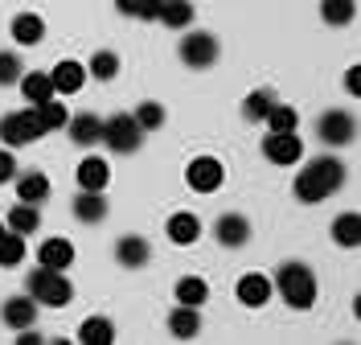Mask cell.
<instances>
[{
	"instance_id": "25",
	"label": "cell",
	"mask_w": 361,
	"mask_h": 345,
	"mask_svg": "<svg viewBox=\"0 0 361 345\" xmlns=\"http://www.w3.org/2000/svg\"><path fill=\"white\" fill-rule=\"evenodd\" d=\"M17 198L42 206L45 198H49V177L45 173H25V177H17Z\"/></svg>"
},
{
	"instance_id": "28",
	"label": "cell",
	"mask_w": 361,
	"mask_h": 345,
	"mask_svg": "<svg viewBox=\"0 0 361 345\" xmlns=\"http://www.w3.org/2000/svg\"><path fill=\"white\" fill-rule=\"evenodd\" d=\"M42 226V214L33 202H21V206L8 210V230H17V234H33V230Z\"/></svg>"
},
{
	"instance_id": "7",
	"label": "cell",
	"mask_w": 361,
	"mask_h": 345,
	"mask_svg": "<svg viewBox=\"0 0 361 345\" xmlns=\"http://www.w3.org/2000/svg\"><path fill=\"white\" fill-rule=\"evenodd\" d=\"M180 62L193 70H205L218 62V37L214 33H185L180 42Z\"/></svg>"
},
{
	"instance_id": "22",
	"label": "cell",
	"mask_w": 361,
	"mask_h": 345,
	"mask_svg": "<svg viewBox=\"0 0 361 345\" xmlns=\"http://www.w3.org/2000/svg\"><path fill=\"white\" fill-rule=\"evenodd\" d=\"M169 238H173L177 247H193V243L202 238V222H197L193 214H173V218H169Z\"/></svg>"
},
{
	"instance_id": "38",
	"label": "cell",
	"mask_w": 361,
	"mask_h": 345,
	"mask_svg": "<svg viewBox=\"0 0 361 345\" xmlns=\"http://www.w3.org/2000/svg\"><path fill=\"white\" fill-rule=\"evenodd\" d=\"M13 177H17V161H13L8 148H0V185H8Z\"/></svg>"
},
{
	"instance_id": "27",
	"label": "cell",
	"mask_w": 361,
	"mask_h": 345,
	"mask_svg": "<svg viewBox=\"0 0 361 345\" xmlns=\"http://www.w3.org/2000/svg\"><path fill=\"white\" fill-rule=\"evenodd\" d=\"M333 243H337V247H349V251L357 247L361 243V218L357 214H341L337 222H333Z\"/></svg>"
},
{
	"instance_id": "31",
	"label": "cell",
	"mask_w": 361,
	"mask_h": 345,
	"mask_svg": "<svg viewBox=\"0 0 361 345\" xmlns=\"http://www.w3.org/2000/svg\"><path fill=\"white\" fill-rule=\"evenodd\" d=\"M263 123H267L271 132H295L300 111H295V107H288V103H271L267 115H263Z\"/></svg>"
},
{
	"instance_id": "39",
	"label": "cell",
	"mask_w": 361,
	"mask_h": 345,
	"mask_svg": "<svg viewBox=\"0 0 361 345\" xmlns=\"http://www.w3.org/2000/svg\"><path fill=\"white\" fill-rule=\"evenodd\" d=\"M345 87H349L353 95H361V66H353L349 74H345Z\"/></svg>"
},
{
	"instance_id": "16",
	"label": "cell",
	"mask_w": 361,
	"mask_h": 345,
	"mask_svg": "<svg viewBox=\"0 0 361 345\" xmlns=\"http://www.w3.org/2000/svg\"><path fill=\"white\" fill-rule=\"evenodd\" d=\"M37 263H42V267H54V272H66L70 263H74L70 238H45L42 247H37Z\"/></svg>"
},
{
	"instance_id": "26",
	"label": "cell",
	"mask_w": 361,
	"mask_h": 345,
	"mask_svg": "<svg viewBox=\"0 0 361 345\" xmlns=\"http://www.w3.org/2000/svg\"><path fill=\"white\" fill-rule=\"evenodd\" d=\"M21 83V95L29 99V103H45V99H54V83H49V74H21L17 78Z\"/></svg>"
},
{
	"instance_id": "13",
	"label": "cell",
	"mask_w": 361,
	"mask_h": 345,
	"mask_svg": "<svg viewBox=\"0 0 361 345\" xmlns=\"http://www.w3.org/2000/svg\"><path fill=\"white\" fill-rule=\"evenodd\" d=\"M238 304H247V308H259V304H267L271 300V279L263 272H247V276L238 279Z\"/></svg>"
},
{
	"instance_id": "34",
	"label": "cell",
	"mask_w": 361,
	"mask_h": 345,
	"mask_svg": "<svg viewBox=\"0 0 361 345\" xmlns=\"http://www.w3.org/2000/svg\"><path fill=\"white\" fill-rule=\"evenodd\" d=\"M115 8H119L123 17H135V21H157L160 0H115Z\"/></svg>"
},
{
	"instance_id": "5",
	"label": "cell",
	"mask_w": 361,
	"mask_h": 345,
	"mask_svg": "<svg viewBox=\"0 0 361 345\" xmlns=\"http://www.w3.org/2000/svg\"><path fill=\"white\" fill-rule=\"evenodd\" d=\"M316 136H320V144L345 148V144H353V136H357V119H353V111H345V107H333V111H324L316 119Z\"/></svg>"
},
{
	"instance_id": "18",
	"label": "cell",
	"mask_w": 361,
	"mask_h": 345,
	"mask_svg": "<svg viewBox=\"0 0 361 345\" xmlns=\"http://www.w3.org/2000/svg\"><path fill=\"white\" fill-rule=\"evenodd\" d=\"M74 218H78V222H87V226L103 222V218H107V198H103V193H94V189H82V193L74 198Z\"/></svg>"
},
{
	"instance_id": "14",
	"label": "cell",
	"mask_w": 361,
	"mask_h": 345,
	"mask_svg": "<svg viewBox=\"0 0 361 345\" xmlns=\"http://www.w3.org/2000/svg\"><path fill=\"white\" fill-rule=\"evenodd\" d=\"M169 333H173L177 341H193V337L202 333V313L189 308V304H177V308L169 313Z\"/></svg>"
},
{
	"instance_id": "41",
	"label": "cell",
	"mask_w": 361,
	"mask_h": 345,
	"mask_svg": "<svg viewBox=\"0 0 361 345\" xmlns=\"http://www.w3.org/2000/svg\"><path fill=\"white\" fill-rule=\"evenodd\" d=\"M4 230H8V226H4V222H0V234H4Z\"/></svg>"
},
{
	"instance_id": "36",
	"label": "cell",
	"mask_w": 361,
	"mask_h": 345,
	"mask_svg": "<svg viewBox=\"0 0 361 345\" xmlns=\"http://www.w3.org/2000/svg\"><path fill=\"white\" fill-rule=\"evenodd\" d=\"M271 103H275V99H271V91H250L247 99H243V115H247L250 123H259V119L267 115Z\"/></svg>"
},
{
	"instance_id": "1",
	"label": "cell",
	"mask_w": 361,
	"mask_h": 345,
	"mask_svg": "<svg viewBox=\"0 0 361 345\" xmlns=\"http://www.w3.org/2000/svg\"><path fill=\"white\" fill-rule=\"evenodd\" d=\"M341 185H345V164L333 161V157H316V161L304 164V173L295 177V198L300 202H324V198H333Z\"/></svg>"
},
{
	"instance_id": "24",
	"label": "cell",
	"mask_w": 361,
	"mask_h": 345,
	"mask_svg": "<svg viewBox=\"0 0 361 345\" xmlns=\"http://www.w3.org/2000/svg\"><path fill=\"white\" fill-rule=\"evenodd\" d=\"M78 341L82 345H111L115 341V325L107 317H87L78 325Z\"/></svg>"
},
{
	"instance_id": "32",
	"label": "cell",
	"mask_w": 361,
	"mask_h": 345,
	"mask_svg": "<svg viewBox=\"0 0 361 345\" xmlns=\"http://www.w3.org/2000/svg\"><path fill=\"white\" fill-rule=\"evenodd\" d=\"M21 259H25V234L4 230V234H0V267H17Z\"/></svg>"
},
{
	"instance_id": "6",
	"label": "cell",
	"mask_w": 361,
	"mask_h": 345,
	"mask_svg": "<svg viewBox=\"0 0 361 345\" xmlns=\"http://www.w3.org/2000/svg\"><path fill=\"white\" fill-rule=\"evenodd\" d=\"M185 181L193 193H218L226 181V164L218 157H193L189 169H185Z\"/></svg>"
},
{
	"instance_id": "37",
	"label": "cell",
	"mask_w": 361,
	"mask_h": 345,
	"mask_svg": "<svg viewBox=\"0 0 361 345\" xmlns=\"http://www.w3.org/2000/svg\"><path fill=\"white\" fill-rule=\"evenodd\" d=\"M21 74H25L21 58H17L13 49H0V87H8V83H17Z\"/></svg>"
},
{
	"instance_id": "11",
	"label": "cell",
	"mask_w": 361,
	"mask_h": 345,
	"mask_svg": "<svg viewBox=\"0 0 361 345\" xmlns=\"http://www.w3.org/2000/svg\"><path fill=\"white\" fill-rule=\"evenodd\" d=\"M25 111H29V119H33V128H37V132H58V128H66V107H62V103H54V99H45V103H29V107H25Z\"/></svg>"
},
{
	"instance_id": "17",
	"label": "cell",
	"mask_w": 361,
	"mask_h": 345,
	"mask_svg": "<svg viewBox=\"0 0 361 345\" xmlns=\"http://www.w3.org/2000/svg\"><path fill=\"white\" fill-rule=\"evenodd\" d=\"M115 259H119L123 267H144V263L152 259V247H148V238H140V234H123V238L115 243Z\"/></svg>"
},
{
	"instance_id": "29",
	"label": "cell",
	"mask_w": 361,
	"mask_h": 345,
	"mask_svg": "<svg viewBox=\"0 0 361 345\" xmlns=\"http://www.w3.org/2000/svg\"><path fill=\"white\" fill-rule=\"evenodd\" d=\"M205 300H209V288H205L202 276H185L177 284V304H189V308H202Z\"/></svg>"
},
{
	"instance_id": "35",
	"label": "cell",
	"mask_w": 361,
	"mask_h": 345,
	"mask_svg": "<svg viewBox=\"0 0 361 345\" xmlns=\"http://www.w3.org/2000/svg\"><path fill=\"white\" fill-rule=\"evenodd\" d=\"M135 123H140L144 132H157V128H164V107H160V103H152V99H148V103H140V107H135Z\"/></svg>"
},
{
	"instance_id": "3",
	"label": "cell",
	"mask_w": 361,
	"mask_h": 345,
	"mask_svg": "<svg viewBox=\"0 0 361 345\" xmlns=\"http://www.w3.org/2000/svg\"><path fill=\"white\" fill-rule=\"evenodd\" d=\"M29 296L37 300V304H49V308H62L74 300V288H70V279L62 272H54V267H42L37 263V272H29Z\"/></svg>"
},
{
	"instance_id": "20",
	"label": "cell",
	"mask_w": 361,
	"mask_h": 345,
	"mask_svg": "<svg viewBox=\"0 0 361 345\" xmlns=\"http://www.w3.org/2000/svg\"><path fill=\"white\" fill-rule=\"evenodd\" d=\"M193 17H197V8L189 0H160L157 8V21L169 29H185V25H193Z\"/></svg>"
},
{
	"instance_id": "10",
	"label": "cell",
	"mask_w": 361,
	"mask_h": 345,
	"mask_svg": "<svg viewBox=\"0 0 361 345\" xmlns=\"http://www.w3.org/2000/svg\"><path fill=\"white\" fill-rule=\"evenodd\" d=\"M49 83H54V95H78L82 83H87V66L66 58V62H58V66L49 70Z\"/></svg>"
},
{
	"instance_id": "40",
	"label": "cell",
	"mask_w": 361,
	"mask_h": 345,
	"mask_svg": "<svg viewBox=\"0 0 361 345\" xmlns=\"http://www.w3.org/2000/svg\"><path fill=\"white\" fill-rule=\"evenodd\" d=\"M37 341H42V337L33 333V325H29V329H21V337H17V345H37Z\"/></svg>"
},
{
	"instance_id": "19",
	"label": "cell",
	"mask_w": 361,
	"mask_h": 345,
	"mask_svg": "<svg viewBox=\"0 0 361 345\" xmlns=\"http://www.w3.org/2000/svg\"><path fill=\"white\" fill-rule=\"evenodd\" d=\"M66 132L74 144H82V148H90V144H99V136H103V119L99 115H74V119H66Z\"/></svg>"
},
{
	"instance_id": "33",
	"label": "cell",
	"mask_w": 361,
	"mask_h": 345,
	"mask_svg": "<svg viewBox=\"0 0 361 345\" xmlns=\"http://www.w3.org/2000/svg\"><path fill=\"white\" fill-rule=\"evenodd\" d=\"M87 74H94L99 83H111L115 74H119V54H111V49H99V54L90 58Z\"/></svg>"
},
{
	"instance_id": "21",
	"label": "cell",
	"mask_w": 361,
	"mask_h": 345,
	"mask_svg": "<svg viewBox=\"0 0 361 345\" xmlns=\"http://www.w3.org/2000/svg\"><path fill=\"white\" fill-rule=\"evenodd\" d=\"M107 181H111V169H107V161H103V157H87V161L78 164V185H82V189L103 193V189H107Z\"/></svg>"
},
{
	"instance_id": "15",
	"label": "cell",
	"mask_w": 361,
	"mask_h": 345,
	"mask_svg": "<svg viewBox=\"0 0 361 345\" xmlns=\"http://www.w3.org/2000/svg\"><path fill=\"white\" fill-rule=\"evenodd\" d=\"M0 317H4L8 329H29V325L37 321V300L33 296H8Z\"/></svg>"
},
{
	"instance_id": "8",
	"label": "cell",
	"mask_w": 361,
	"mask_h": 345,
	"mask_svg": "<svg viewBox=\"0 0 361 345\" xmlns=\"http://www.w3.org/2000/svg\"><path fill=\"white\" fill-rule=\"evenodd\" d=\"M0 140H4V148H25V144H37L42 132L33 128L29 111H8L0 119Z\"/></svg>"
},
{
	"instance_id": "12",
	"label": "cell",
	"mask_w": 361,
	"mask_h": 345,
	"mask_svg": "<svg viewBox=\"0 0 361 345\" xmlns=\"http://www.w3.org/2000/svg\"><path fill=\"white\" fill-rule=\"evenodd\" d=\"M214 238H218L222 247H247L250 222L243 218V214H222V218H218V226H214Z\"/></svg>"
},
{
	"instance_id": "4",
	"label": "cell",
	"mask_w": 361,
	"mask_h": 345,
	"mask_svg": "<svg viewBox=\"0 0 361 345\" xmlns=\"http://www.w3.org/2000/svg\"><path fill=\"white\" fill-rule=\"evenodd\" d=\"M99 144H107L119 157H132V152H140V144H144V128L135 123V115H111V119L103 123Z\"/></svg>"
},
{
	"instance_id": "23",
	"label": "cell",
	"mask_w": 361,
	"mask_h": 345,
	"mask_svg": "<svg viewBox=\"0 0 361 345\" xmlns=\"http://www.w3.org/2000/svg\"><path fill=\"white\" fill-rule=\"evenodd\" d=\"M45 37V25L37 13H17L13 17V42H21V46H37Z\"/></svg>"
},
{
	"instance_id": "2",
	"label": "cell",
	"mask_w": 361,
	"mask_h": 345,
	"mask_svg": "<svg viewBox=\"0 0 361 345\" xmlns=\"http://www.w3.org/2000/svg\"><path fill=\"white\" fill-rule=\"evenodd\" d=\"M275 292L288 300L292 308H312L316 304V276L308 263H283L279 272H275Z\"/></svg>"
},
{
	"instance_id": "9",
	"label": "cell",
	"mask_w": 361,
	"mask_h": 345,
	"mask_svg": "<svg viewBox=\"0 0 361 345\" xmlns=\"http://www.w3.org/2000/svg\"><path fill=\"white\" fill-rule=\"evenodd\" d=\"M263 157H267L271 164H295L304 157V140L295 136V132H271V136L263 140Z\"/></svg>"
},
{
	"instance_id": "30",
	"label": "cell",
	"mask_w": 361,
	"mask_h": 345,
	"mask_svg": "<svg viewBox=\"0 0 361 345\" xmlns=\"http://www.w3.org/2000/svg\"><path fill=\"white\" fill-rule=\"evenodd\" d=\"M320 17L324 25H349L357 17V0H320Z\"/></svg>"
}]
</instances>
